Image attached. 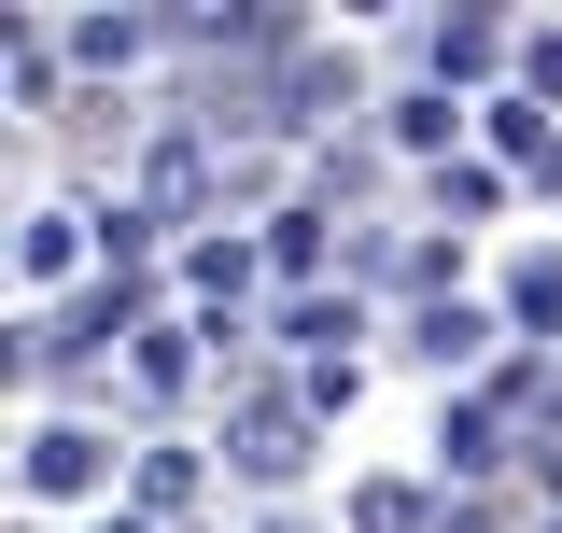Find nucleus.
Returning <instances> with one entry per match:
<instances>
[{"label":"nucleus","mask_w":562,"mask_h":533,"mask_svg":"<svg viewBox=\"0 0 562 533\" xmlns=\"http://www.w3.org/2000/svg\"><path fill=\"white\" fill-rule=\"evenodd\" d=\"M520 464H535V477H549V491H562V407H549V421H535V435H520Z\"/></svg>","instance_id":"20"},{"label":"nucleus","mask_w":562,"mask_h":533,"mask_svg":"<svg viewBox=\"0 0 562 533\" xmlns=\"http://www.w3.org/2000/svg\"><path fill=\"white\" fill-rule=\"evenodd\" d=\"M14 266H29V281H70V266H85V211H29V225H14Z\"/></svg>","instance_id":"11"},{"label":"nucleus","mask_w":562,"mask_h":533,"mask_svg":"<svg viewBox=\"0 0 562 533\" xmlns=\"http://www.w3.org/2000/svg\"><path fill=\"white\" fill-rule=\"evenodd\" d=\"M380 127H394V155H450L464 113H450V84H394V113H380Z\"/></svg>","instance_id":"8"},{"label":"nucleus","mask_w":562,"mask_h":533,"mask_svg":"<svg viewBox=\"0 0 562 533\" xmlns=\"http://www.w3.org/2000/svg\"><path fill=\"white\" fill-rule=\"evenodd\" d=\"M351 533H450V520H436L422 477H366V491H351Z\"/></svg>","instance_id":"9"},{"label":"nucleus","mask_w":562,"mask_h":533,"mask_svg":"<svg viewBox=\"0 0 562 533\" xmlns=\"http://www.w3.org/2000/svg\"><path fill=\"white\" fill-rule=\"evenodd\" d=\"M198 197H211V155H198V140H155V155H140V211H155V225H183Z\"/></svg>","instance_id":"5"},{"label":"nucleus","mask_w":562,"mask_h":533,"mask_svg":"<svg viewBox=\"0 0 562 533\" xmlns=\"http://www.w3.org/2000/svg\"><path fill=\"white\" fill-rule=\"evenodd\" d=\"M479 309H408V351H422V365H464V351H479Z\"/></svg>","instance_id":"17"},{"label":"nucleus","mask_w":562,"mask_h":533,"mask_svg":"<svg viewBox=\"0 0 562 533\" xmlns=\"http://www.w3.org/2000/svg\"><path fill=\"white\" fill-rule=\"evenodd\" d=\"M492 155H506V169H535V183H562V140H549V99H520V84H492Z\"/></svg>","instance_id":"4"},{"label":"nucleus","mask_w":562,"mask_h":533,"mask_svg":"<svg viewBox=\"0 0 562 533\" xmlns=\"http://www.w3.org/2000/svg\"><path fill=\"white\" fill-rule=\"evenodd\" d=\"M99 464H113V450H99L85 421H43V435L14 450V491H29V506H85V491H99Z\"/></svg>","instance_id":"2"},{"label":"nucleus","mask_w":562,"mask_h":533,"mask_svg":"<svg viewBox=\"0 0 562 533\" xmlns=\"http://www.w3.org/2000/svg\"><path fill=\"white\" fill-rule=\"evenodd\" d=\"M281 337L324 351V365H351V295H281Z\"/></svg>","instance_id":"13"},{"label":"nucleus","mask_w":562,"mask_h":533,"mask_svg":"<svg viewBox=\"0 0 562 533\" xmlns=\"http://www.w3.org/2000/svg\"><path fill=\"white\" fill-rule=\"evenodd\" d=\"M155 43H169L155 14H85V29H70V57H85V70H140Z\"/></svg>","instance_id":"10"},{"label":"nucleus","mask_w":562,"mask_h":533,"mask_svg":"<svg viewBox=\"0 0 562 533\" xmlns=\"http://www.w3.org/2000/svg\"><path fill=\"white\" fill-rule=\"evenodd\" d=\"M268 113H281V127H324V113H351V57H338V43H295V57L268 70Z\"/></svg>","instance_id":"3"},{"label":"nucleus","mask_w":562,"mask_h":533,"mask_svg":"<svg viewBox=\"0 0 562 533\" xmlns=\"http://www.w3.org/2000/svg\"><path fill=\"white\" fill-rule=\"evenodd\" d=\"M506 324H520V337H562V253L506 266Z\"/></svg>","instance_id":"14"},{"label":"nucleus","mask_w":562,"mask_h":533,"mask_svg":"<svg viewBox=\"0 0 562 533\" xmlns=\"http://www.w3.org/2000/svg\"><path fill=\"white\" fill-rule=\"evenodd\" d=\"M492 450H506V407L464 394V407H450V477H492Z\"/></svg>","instance_id":"16"},{"label":"nucleus","mask_w":562,"mask_h":533,"mask_svg":"<svg viewBox=\"0 0 562 533\" xmlns=\"http://www.w3.org/2000/svg\"><path fill=\"white\" fill-rule=\"evenodd\" d=\"M324 253H338V225H324V211H268V266H281V281H310Z\"/></svg>","instance_id":"15"},{"label":"nucleus","mask_w":562,"mask_h":533,"mask_svg":"<svg viewBox=\"0 0 562 533\" xmlns=\"http://www.w3.org/2000/svg\"><path fill=\"white\" fill-rule=\"evenodd\" d=\"M506 70V29L492 14H436V84H492Z\"/></svg>","instance_id":"7"},{"label":"nucleus","mask_w":562,"mask_h":533,"mask_svg":"<svg viewBox=\"0 0 562 533\" xmlns=\"http://www.w3.org/2000/svg\"><path fill=\"white\" fill-rule=\"evenodd\" d=\"M183 365H198V337H183V324H140V337H127V379H140L155 407L183 394Z\"/></svg>","instance_id":"12"},{"label":"nucleus","mask_w":562,"mask_h":533,"mask_svg":"<svg viewBox=\"0 0 562 533\" xmlns=\"http://www.w3.org/2000/svg\"><path fill=\"white\" fill-rule=\"evenodd\" d=\"M450 533H506V520H492V506H450Z\"/></svg>","instance_id":"21"},{"label":"nucleus","mask_w":562,"mask_h":533,"mask_svg":"<svg viewBox=\"0 0 562 533\" xmlns=\"http://www.w3.org/2000/svg\"><path fill=\"white\" fill-rule=\"evenodd\" d=\"M549 533H562V520H549Z\"/></svg>","instance_id":"23"},{"label":"nucleus","mask_w":562,"mask_h":533,"mask_svg":"<svg viewBox=\"0 0 562 533\" xmlns=\"http://www.w3.org/2000/svg\"><path fill=\"white\" fill-rule=\"evenodd\" d=\"M198 450H169V435H155V450H140V464H127V491H140V520H155V533H169V520H183V506H198Z\"/></svg>","instance_id":"6"},{"label":"nucleus","mask_w":562,"mask_h":533,"mask_svg":"<svg viewBox=\"0 0 562 533\" xmlns=\"http://www.w3.org/2000/svg\"><path fill=\"white\" fill-rule=\"evenodd\" d=\"M520 99H562V29H535V43H520Z\"/></svg>","instance_id":"19"},{"label":"nucleus","mask_w":562,"mask_h":533,"mask_svg":"<svg viewBox=\"0 0 562 533\" xmlns=\"http://www.w3.org/2000/svg\"><path fill=\"white\" fill-rule=\"evenodd\" d=\"M295 464H310V394H254L225 407V477H254V491H295Z\"/></svg>","instance_id":"1"},{"label":"nucleus","mask_w":562,"mask_h":533,"mask_svg":"<svg viewBox=\"0 0 562 533\" xmlns=\"http://www.w3.org/2000/svg\"><path fill=\"white\" fill-rule=\"evenodd\" d=\"M492 197H506V169H436V211H450V225H479Z\"/></svg>","instance_id":"18"},{"label":"nucleus","mask_w":562,"mask_h":533,"mask_svg":"<svg viewBox=\"0 0 562 533\" xmlns=\"http://www.w3.org/2000/svg\"><path fill=\"white\" fill-rule=\"evenodd\" d=\"M268 533H310V520H268Z\"/></svg>","instance_id":"22"}]
</instances>
